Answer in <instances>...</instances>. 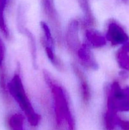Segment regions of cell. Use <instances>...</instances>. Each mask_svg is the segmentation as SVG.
I'll list each match as a JSON object with an SVG mask.
<instances>
[{
	"mask_svg": "<svg viewBox=\"0 0 129 130\" xmlns=\"http://www.w3.org/2000/svg\"><path fill=\"white\" fill-rule=\"evenodd\" d=\"M44 77L51 91L57 124L61 126L66 123L68 125V129L73 130V120L65 91L47 71L44 72Z\"/></svg>",
	"mask_w": 129,
	"mask_h": 130,
	"instance_id": "6da1fadb",
	"label": "cell"
},
{
	"mask_svg": "<svg viewBox=\"0 0 129 130\" xmlns=\"http://www.w3.org/2000/svg\"><path fill=\"white\" fill-rule=\"evenodd\" d=\"M8 91L16 101L26 116L29 123L32 126H37L40 117L34 110L25 92L22 81L19 74L16 73L7 85Z\"/></svg>",
	"mask_w": 129,
	"mask_h": 130,
	"instance_id": "7a4b0ae2",
	"label": "cell"
},
{
	"mask_svg": "<svg viewBox=\"0 0 129 130\" xmlns=\"http://www.w3.org/2000/svg\"><path fill=\"white\" fill-rule=\"evenodd\" d=\"M107 109L116 112L129 111V86L122 88L117 81L111 84L108 91Z\"/></svg>",
	"mask_w": 129,
	"mask_h": 130,
	"instance_id": "3957f363",
	"label": "cell"
},
{
	"mask_svg": "<svg viewBox=\"0 0 129 130\" xmlns=\"http://www.w3.org/2000/svg\"><path fill=\"white\" fill-rule=\"evenodd\" d=\"M41 4L43 11L53 29V32L55 34L57 41L60 44L62 39L61 27L54 0H41Z\"/></svg>",
	"mask_w": 129,
	"mask_h": 130,
	"instance_id": "277c9868",
	"label": "cell"
},
{
	"mask_svg": "<svg viewBox=\"0 0 129 130\" xmlns=\"http://www.w3.org/2000/svg\"><path fill=\"white\" fill-rule=\"evenodd\" d=\"M105 38L113 46L123 44L129 39L122 26L114 20H110L108 23Z\"/></svg>",
	"mask_w": 129,
	"mask_h": 130,
	"instance_id": "5b68a950",
	"label": "cell"
},
{
	"mask_svg": "<svg viewBox=\"0 0 129 130\" xmlns=\"http://www.w3.org/2000/svg\"><path fill=\"white\" fill-rule=\"evenodd\" d=\"M65 41L68 49L73 53H77L81 46L79 38V23L72 20L68 24L65 34Z\"/></svg>",
	"mask_w": 129,
	"mask_h": 130,
	"instance_id": "8992f818",
	"label": "cell"
},
{
	"mask_svg": "<svg viewBox=\"0 0 129 130\" xmlns=\"http://www.w3.org/2000/svg\"><path fill=\"white\" fill-rule=\"evenodd\" d=\"M77 55L80 63L86 68L92 70L98 69L99 66L90 47L86 43L81 44L77 52Z\"/></svg>",
	"mask_w": 129,
	"mask_h": 130,
	"instance_id": "52a82bcc",
	"label": "cell"
},
{
	"mask_svg": "<svg viewBox=\"0 0 129 130\" xmlns=\"http://www.w3.org/2000/svg\"><path fill=\"white\" fill-rule=\"evenodd\" d=\"M72 67L79 84V89L82 102L85 105H88L91 100V90L86 76L82 70L78 68V66L73 64Z\"/></svg>",
	"mask_w": 129,
	"mask_h": 130,
	"instance_id": "ba28073f",
	"label": "cell"
},
{
	"mask_svg": "<svg viewBox=\"0 0 129 130\" xmlns=\"http://www.w3.org/2000/svg\"><path fill=\"white\" fill-rule=\"evenodd\" d=\"M85 36L86 39L85 43L90 48H101L106 43V39L104 36L96 29H87Z\"/></svg>",
	"mask_w": 129,
	"mask_h": 130,
	"instance_id": "9c48e42d",
	"label": "cell"
},
{
	"mask_svg": "<svg viewBox=\"0 0 129 130\" xmlns=\"http://www.w3.org/2000/svg\"><path fill=\"white\" fill-rule=\"evenodd\" d=\"M18 29L21 32L22 34H25V36L27 38L28 40H29V43H30V51H31V55H32V58L33 61V64L34 66H36L37 63V53H36V45H35V38L33 34L30 32L29 30H28L25 25H23L22 24L21 22H19L18 23Z\"/></svg>",
	"mask_w": 129,
	"mask_h": 130,
	"instance_id": "30bf717a",
	"label": "cell"
},
{
	"mask_svg": "<svg viewBox=\"0 0 129 130\" xmlns=\"http://www.w3.org/2000/svg\"><path fill=\"white\" fill-rule=\"evenodd\" d=\"M11 0H0V31L6 38L10 37V31L5 18V11Z\"/></svg>",
	"mask_w": 129,
	"mask_h": 130,
	"instance_id": "8fae6325",
	"label": "cell"
},
{
	"mask_svg": "<svg viewBox=\"0 0 129 130\" xmlns=\"http://www.w3.org/2000/svg\"><path fill=\"white\" fill-rule=\"evenodd\" d=\"M87 25H92L94 24V17L90 5V0H77Z\"/></svg>",
	"mask_w": 129,
	"mask_h": 130,
	"instance_id": "7c38bea8",
	"label": "cell"
},
{
	"mask_svg": "<svg viewBox=\"0 0 129 130\" xmlns=\"http://www.w3.org/2000/svg\"><path fill=\"white\" fill-rule=\"evenodd\" d=\"M116 59L119 67L122 71L129 72L128 53L121 48H120L116 53Z\"/></svg>",
	"mask_w": 129,
	"mask_h": 130,
	"instance_id": "4fadbf2b",
	"label": "cell"
},
{
	"mask_svg": "<svg viewBox=\"0 0 129 130\" xmlns=\"http://www.w3.org/2000/svg\"><path fill=\"white\" fill-rule=\"evenodd\" d=\"M8 124L11 130H24V117L19 113H15L9 117Z\"/></svg>",
	"mask_w": 129,
	"mask_h": 130,
	"instance_id": "5bb4252c",
	"label": "cell"
},
{
	"mask_svg": "<svg viewBox=\"0 0 129 130\" xmlns=\"http://www.w3.org/2000/svg\"><path fill=\"white\" fill-rule=\"evenodd\" d=\"M40 27L44 34V38H42V44L47 45L48 46L53 48L54 46V39L51 34V31L49 25L45 22L41 21L40 23Z\"/></svg>",
	"mask_w": 129,
	"mask_h": 130,
	"instance_id": "9a60e30c",
	"label": "cell"
},
{
	"mask_svg": "<svg viewBox=\"0 0 129 130\" xmlns=\"http://www.w3.org/2000/svg\"><path fill=\"white\" fill-rule=\"evenodd\" d=\"M116 113L117 112H116L107 109L104 117L105 125L107 129H113L115 126L117 124L118 119L119 118L116 116Z\"/></svg>",
	"mask_w": 129,
	"mask_h": 130,
	"instance_id": "2e32d148",
	"label": "cell"
},
{
	"mask_svg": "<svg viewBox=\"0 0 129 130\" xmlns=\"http://www.w3.org/2000/svg\"><path fill=\"white\" fill-rule=\"evenodd\" d=\"M44 48H45L46 53L47 56H48V58L49 60L51 61L53 66L58 69V70H61L63 69V64L62 63L61 61L56 56V55L54 53V51H53V48H51V47L48 46L47 45H44Z\"/></svg>",
	"mask_w": 129,
	"mask_h": 130,
	"instance_id": "e0dca14e",
	"label": "cell"
},
{
	"mask_svg": "<svg viewBox=\"0 0 129 130\" xmlns=\"http://www.w3.org/2000/svg\"><path fill=\"white\" fill-rule=\"evenodd\" d=\"M0 93L5 101L8 100V91L6 83V72L3 66L0 67Z\"/></svg>",
	"mask_w": 129,
	"mask_h": 130,
	"instance_id": "ac0fdd59",
	"label": "cell"
},
{
	"mask_svg": "<svg viewBox=\"0 0 129 130\" xmlns=\"http://www.w3.org/2000/svg\"><path fill=\"white\" fill-rule=\"evenodd\" d=\"M5 58V46L3 41L0 36V67L3 66Z\"/></svg>",
	"mask_w": 129,
	"mask_h": 130,
	"instance_id": "d6986e66",
	"label": "cell"
},
{
	"mask_svg": "<svg viewBox=\"0 0 129 130\" xmlns=\"http://www.w3.org/2000/svg\"><path fill=\"white\" fill-rule=\"evenodd\" d=\"M117 124H118L123 130H129V121H128L122 120L118 118Z\"/></svg>",
	"mask_w": 129,
	"mask_h": 130,
	"instance_id": "ffe728a7",
	"label": "cell"
},
{
	"mask_svg": "<svg viewBox=\"0 0 129 130\" xmlns=\"http://www.w3.org/2000/svg\"><path fill=\"white\" fill-rule=\"evenodd\" d=\"M121 48L122 50H123L126 51L128 53H129V39L128 41H127L126 43H125L123 44V46H121Z\"/></svg>",
	"mask_w": 129,
	"mask_h": 130,
	"instance_id": "44dd1931",
	"label": "cell"
},
{
	"mask_svg": "<svg viewBox=\"0 0 129 130\" xmlns=\"http://www.w3.org/2000/svg\"><path fill=\"white\" fill-rule=\"evenodd\" d=\"M124 3H126V4H128L129 3V0H121Z\"/></svg>",
	"mask_w": 129,
	"mask_h": 130,
	"instance_id": "7402d4cb",
	"label": "cell"
}]
</instances>
